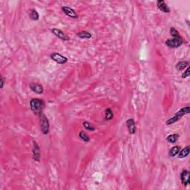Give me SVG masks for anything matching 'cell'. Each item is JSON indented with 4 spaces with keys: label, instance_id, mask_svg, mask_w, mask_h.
<instances>
[{
    "label": "cell",
    "instance_id": "cell-16",
    "mask_svg": "<svg viewBox=\"0 0 190 190\" xmlns=\"http://www.w3.org/2000/svg\"><path fill=\"white\" fill-rule=\"evenodd\" d=\"M29 17L31 18V19L34 21H37L40 19V15H39L38 12L35 10V9L32 8L29 11Z\"/></svg>",
    "mask_w": 190,
    "mask_h": 190
},
{
    "label": "cell",
    "instance_id": "cell-4",
    "mask_svg": "<svg viewBox=\"0 0 190 190\" xmlns=\"http://www.w3.org/2000/svg\"><path fill=\"white\" fill-rule=\"evenodd\" d=\"M183 40L180 38H173V39H169L166 41V45L168 46L169 48H178L180 46L183 45Z\"/></svg>",
    "mask_w": 190,
    "mask_h": 190
},
{
    "label": "cell",
    "instance_id": "cell-22",
    "mask_svg": "<svg viewBox=\"0 0 190 190\" xmlns=\"http://www.w3.org/2000/svg\"><path fill=\"white\" fill-rule=\"evenodd\" d=\"M170 34L173 38H180V33L176 30V28H173V27L170 28Z\"/></svg>",
    "mask_w": 190,
    "mask_h": 190
},
{
    "label": "cell",
    "instance_id": "cell-20",
    "mask_svg": "<svg viewBox=\"0 0 190 190\" xmlns=\"http://www.w3.org/2000/svg\"><path fill=\"white\" fill-rule=\"evenodd\" d=\"M79 137H80L81 140H83L84 142H86V143L90 141V137H89V136L83 131H81L79 133Z\"/></svg>",
    "mask_w": 190,
    "mask_h": 190
},
{
    "label": "cell",
    "instance_id": "cell-9",
    "mask_svg": "<svg viewBox=\"0 0 190 190\" xmlns=\"http://www.w3.org/2000/svg\"><path fill=\"white\" fill-rule=\"evenodd\" d=\"M33 145H34V147H33V159L34 161H37V162H40V148L39 146V145L37 144V143L36 141L33 142Z\"/></svg>",
    "mask_w": 190,
    "mask_h": 190
},
{
    "label": "cell",
    "instance_id": "cell-17",
    "mask_svg": "<svg viewBox=\"0 0 190 190\" xmlns=\"http://www.w3.org/2000/svg\"><path fill=\"white\" fill-rule=\"evenodd\" d=\"M77 36L80 39H91L92 37L91 33L88 32V31H80V33H78V34H77Z\"/></svg>",
    "mask_w": 190,
    "mask_h": 190
},
{
    "label": "cell",
    "instance_id": "cell-10",
    "mask_svg": "<svg viewBox=\"0 0 190 190\" xmlns=\"http://www.w3.org/2000/svg\"><path fill=\"white\" fill-rule=\"evenodd\" d=\"M125 123H126L127 128H128V132H129V134H135L136 131H137V128H136V124L134 120H133L132 118H129V119L127 120Z\"/></svg>",
    "mask_w": 190,
    "mask_h": 190
},
{
    "label": "cell",
    "instance_id": "cell-21",
    "mask_svg": "<svg viewBox=\"0 0 190 190\" xmlns=\"http://www.w3.org/2000/svg\"><path fill=\"white\" fill-rule=\"evenodd\" d=\"M83 125L84 126V128H86V130L88 131H93L95 130V127L93 126V125H92V123H90L88 121H84L83 123Z\"/></svg>",
    "mask_w": 190,
    "mask_h": 190
},
{
    "label": "cell",
    "instance_id": "cell-5",
    "mask_svg": "<svg viewBox=\"0 0 190 190\" xmlns=\"http://www.w3.org/2000/svg\"><path fill=\"white\" fill-rule=\"evenodd\" d=\"M50 57L51 58V59H53L54 62H56L57 64H59V65H63V64H65L68 62V58L62 56V54L57 53V52H54V53H52L50 55Z\"/></svg>",
    "mask_w": 190,
    "mask_h": 190
},
{
    "label": "cell",
    "instance_id": "cell-15",
    "mask_svg": "<svg viewBox=\"0 0 190 190\" xmlns=\"http://www.w3.org/2000/svg\"><path fill=\"white\" fill-rule=\"evenodd\" d=\"M189 150H190V147L189 146H186L183 149H182L180 152H179L178 153V158H186V157L189 155Z\"/></svg>",
    "mask_w": 190,
    "mask_h": 190
},
{
    "label": "cell",
    "instance_id": "cell-7",
    "mask_svg": "<svg viewBox=\"0 0 190 190\" xmlns=\"http://www.w3.org/2000/svg\"><path fill=\"white\" fill-rule=\"evenodd\" d=\"M62 10L65 15H67L69 17L73 18V19H78V14L77 12L71 7H68V6H63L62 7Z\"/></svg>",
    "mask_w": 190,
    "mask_h": 190
},
{
    "label": "cell",
    "instance_id": "cell-24",
    "mask_svg": "<svg viewBox=\"0 0 190 190\" xmlns=\"http://www.w3.org/2000/svg\"><path fill=\"white\" fill-rule=\"evenodd\" d=\"M4 78H3V77H1V89H3V87H4Z\"/></svg>",
    "mask_w": 190,
    "mask_h": 190
},
{
    "label": "cell",
    "instance_id": "cell-18",
    "mask_svg": "<svg viewBox=\"0 0 190 190\" xmlns=\"http://www.w3.org/2000/svg\"><path fill=\"white\" fill-rule=\"evenodd\" d=\"M178 137L179 135L178 134H169V135L167 137V140L169 143H175L178 140Z\"/></svg>",
    "mask_w": 190,
    "mask_h": 190
},
{
    "label": "cell",
    "instance_id": "cell-3",
    "mask_svg": "<svg viewBox=\"0 0 190 190\" xmlns=\"http://www.w3.org/2000/svg\"><path fill=\"white\" fill-rule=\"evenodd\" d=\"M40 128L43 134H48L50 131V123L46 116L43 114L40 115Z\"/></svg>",
    "mask_w": 190,
    "mask_h": 190
},
{
    "label": "cell",
    "instance_id": "cell-2",
    "mask_svg": "<svg viewBox=\"0 0 190 190\" xmlns=\"http://www.w3.org/2000/svg\"><path fill=\"white\" fill-rule=\"evenodd\" d=\"M189 109H190V107L189 106H185V107H183L182 109H180V110L178 111V112H176V114H175V116H173L172 117H171V118H169V119L167 120V122H166V124H167V125H172V124L175 123H176L177 121L180 120L181 119V118L183 117L184 115L189 114Z\"/></svg>",
    "mask_w": 190,
    "mask_h": 190
},
{
    "label": "cell",
    "instance_id": "cell-8",
    "mask_svg": "<svg viewBox=\"0 0 190 190\" xmlns=\"http://www.w3.org/2000/svg\"><path fill=\"white\" fill-rule=\"evenodd\" d=\"M180 180L183 186H186L189 184L190 181V173L187 169H183V171L180 173Z\"/></svg>",
    "mask_w": 190,
    "mask_h": 190
},
{
    "label": "cell",
    "instance_id": "cell-11",
    "mask_svg": "<svg viewBox=\"0 0 190 190\" xmlns=\"http://www.w3.org/2000/svg\"><path fill=\"white\" fill-rule=\"evenodd\" d=\"M157 6H158V8L161 11L166 13H170L169 7H168L167 3H166L164 0H158V1H157Z\"/></svg>",
    "mask_w": 190,
    "mask_h": 190
},
{
    "label": "cell",
    "instance_id": "cell-14",
    "mask_svg": "<svg viewBox=\"0 0 190 190\" xmlns=\"http://www.w3.org/2000/svg\"><path fill=\"white\" fill-rule=\"evenodd\" d=\"M180 146H173V147H172L171 149H170L169 152V157L173 158V157H175L176 155H178L179 152H180Z\"/></svg>",
    "mask_w": 190,
    "mask_h": 190
},
{
    "label": "cell",
    "instance_id": "cell-19",
    "mask_svg": "<svg viewBox=\"0 0 190 190\" xmlns=\"http://www.w3.org/2000/svg\"><path fill=\"white\" fill-rule=\"evenodd\" d=\"M114 117V114L111 109H106L105 111V119L106 120H111Z\"/></svg>",
    "mask_w": 190,
    "mask_h": 190
},
{
    "label": "cell",
    "instance_id": "cell-13",
    "mask_svg": "<svg viewBox=\"0 0 190 190\" xmlns=\"http://www.w3.org/2000/svg\"><path fill=\"white\" fill-rule=\"evenodd\" d=\"M187 67H189V62L185 60L180 61L175 65V68L178 71H183V70H184Z\"/></svg>",
    "mask_w": 190,
    "mask_h": 190
},
{
    "label": "cell",
    "instance_id": "cell-1",
    "mask_svg": "<svg viewBox=\"0 0 190 190\" xmlns=\"http://www.w3.org/2000/svg\"><path fill=\"white\" fill-rule=\"evenodd\" d=\"M30 106L33 113L36 115H41L43 114V110L45 107L44 101L41 99L33 98L30 101Z\"/></svg>",
    "mask_w": 190,
    "mask_h": 190
},
{
    "label": "cell",
    "instance_id": "cell-23",
    "mask_svg": "<svg viewBox=\"0 0 190 190\" xmlns=\"http://www.w3.org/2000/svg\"><path fill=\"white\" fill-rule=\"evenodd\" d=\"M190 75V68L189 67H187V68H186V71H184V72L183 73V74H182V78H186V77H189V76Z\"/></svg>",
    "mask_w": 190,
    "mask_h": 190
},
{
    "label": "cell",
    "instance_id": "cell-12",
    "mask_svg": "<svg viewBox=\"0 0 190 190\" xmlns=\"http://www.w3.org/2000/svg\"><path fill=\"white\" fill-rule=\"evenodd\" d=\"M30 89H31L32 92L34 93L37 94V95H42L43 93V87L42 85L39 84V83H31L30 85Z\"/></svg>",
    "mask_w": 190,
    "mask_h": 190
},
{
    "label": "cell",
    "instance_id": "cell-6",
    "mask_svg": "<svg viewBox=\"0 0 190 190\" xmlns=\"http://www.w3.org/2000/svg\"><path fill=\"white\" fill-rule=\"evenodd\" d=\"M51 31L52 34H54L56 37L59 38L61 40H62V41L67 42L70 40L69 37H68L62 30L59 29V28H52Z\"/></svg>",
    "mask_w": 190,
    "mask_h": 190
}]
</instances>
